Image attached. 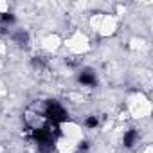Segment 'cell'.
Wrapping results in <instances>:
<instances>
[{"mask_svg": "<svg viewBox=\"0 0 153 153\" xmlns=\"http://www.w3.org/2000/svg\"><path fill=\"white\" fill-rule=\"evenodd\" d=\"M45 117H47L51 123L59 124V123L68 121V112H67V110L58 103V101L49 99V101L45 103Z\"/></svg>", "mask_w": 153, "mask_h": 153, "instance_id": "cell-1", "label": "cell"}, {"mask_svg": "<svg viewBox=\"0 0 153 153\" xmlns=\"http://www.w3.org/2000/svg\"><path fill=\"white\" fill-rule=\"evenodd\" d=\"M13 40H15V43H18V45H27V42H29V34L25 33V31H16L15 34H13Z\"/></svg>", "mask_w": 153, "mask_h": 153, "instance_id": "cell-4", "label": "cell"}, {"mask_svg": "<svg viewBox=\"0 0 153 153\" xmlns=\"http://www.w3.org/2000/svg\"><path fill=\"white\" fill-rule=\"evenodd\" d=\"M97 123H99V121H97V117H96V115H90V117L85 121V124H87L88 128H96V126H97Z\"/></svg>", "mask_w": 153, "mask_h": 153, "instance_id": "cell-6", "label": "cell"}, {"mask_svg": "<svg viewBox=\"0 0 153 153\" xmlns=\"http://www.w3.org/2000/svg\"><path fill=\"white\" fill-rule=\"evenodd\" d=\"M137 139H139V133H137L135 130H128V131L124 133V137H123V144H124L126 148H131Z\"/></svg>", "mask_w": 153, "mask_h": 153, "instance_id": "cell-3", "label": "cell"}, {"mask_svg": "<svg viewBox=\"0 0 153 153\" xmlns=\"http://www.w3.org/2000/svg\"><path fill=\"white\" fill-rule=\"evenodd\" d=\"M78 79H79L81 85H87V87H96V83H97V79H96V76H94L92 70H83L78 76Z\"/></svg>", "mask_w": 153, "mask_h": 153, "instance_id": "cell-2", "label": "cell"}, {"mask_svg": "<svg viewBox=\"0 0 153 153\" xmlns=\"http://www.w3.org/2000/svg\"><path fill=\"white\" fill-rule=\"evenodd\" d=\"M15 15H11V13H2L0 15V22L2 24H15Z\"/></svg>", "mask_w": 153, "mask_h": 153, "instance_id": "cell-5", "label": "cell"}]
</instances>
